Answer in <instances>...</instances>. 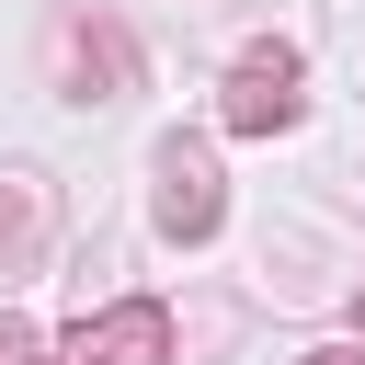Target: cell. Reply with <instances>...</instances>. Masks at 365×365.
<instances>
[{
	"mask_svg": "<svg viewBox=\"0 0 365 365\" xmlns=\"http://www.w3.org/2000/svg\"><path fill=\"white\" fill-rule=\"evenodd\" d=\"M308 114V68H297V46H251L240 68H228V137H285Z\"/></svg>",
	"mask_w": 365,
	"mask_h": 365,
	"instance_id": "cell-1",
	"label": "cell"
},
{
	"mask_svg": "<svg viewBox=\"0 0 365 365\" xmlns=\"http://www.w3.org/2000/svg\"><path fill=\"white\" fill-rule=\"evenodd\" d=\"M217 217H228L217 148H205V137H160V228H171V240H217Z\"/></svg>",
	"mask_w": 365,
	"mask_h": 365,
	"instance_id": "cell-2",
	"label": "cell"
},
{
	"mask_svg": "<svg viewBox=\"0 0 365 365\" xmlns=\"http://www.w3.org/2000/svg\"><path fill=\"white\" fill-rule=\"evenodd\" d=\"M68 365H171V319L148 297H125V308H103V319L68 331Z\"/></svg>",
	"mask_w": 365,
	"mask_h": 365,
	"instance_id": "cell-3",
	"label": "cell"
},
{
	"mask_svg": "<svg viewBox=\"0 0 365 365\" xmlns=\"http://www.w3.org/2000/svg\"><path fill=\"white\" fill-rule=\"evenodd\" d=\"M68 68H80V103H91V80H125V34L114 23H68Z\"/></svg>",
	"mask_w": 365,
	"mask_h": 365,
	"instance_id": "cell-4",
	"label": "cell"
},
{
	"mask_svg": "<svg viewBox=\"0 0 365 365\" xmlns=\"http://www.w3.org/2000/svg\"><path fill=\"white\" fill-rule=\"evenodd\" d=\"M34 354H46V342H34V319H23V308H0V365H34Z\"/></svg>",
	"mask_w": 365,
	"mask_h": 365,
	"instance_id": "cell-5",
	"label": "cell"
},
{
	"mask_svg": "<svg viewBox=\"0 0 365 365\" xmlns=\"http://www.w3.org/2000/svg\"><path fill=\"white\" fill-rule=\"evenodd\" d=\"M297 365H365V354H354V342H319V354H297Z\"/></svg>",
	"mask_w": 365,
	"mask_h": 365,
	"instance_id": "cell-6",
	"label": "cell"
},
{
	"mask_svg": "<svg viewBox=\"0 0 365 365\" xmlns=\"http://www.w3.org/2000/svg\"><path fill=\"white\" fill-rule=\"evenodd\" d=\"M354 331H365V285H354Z\"/></svg>",
	"mask_w": 365,
	"mask_h": 365,
	"instance_id": "cell-7",
	"label": "cell"
}]
</instances>
